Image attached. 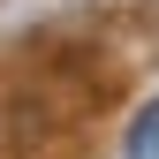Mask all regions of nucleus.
Listing matches in <instances>:
<instances>
[{
  "label": "nucleus",
  "mask_w": 159,
  "mask_h": 159,
  "mask_svg": "<svg viewBox=\"0 0 159 159\" xmlns=\"http://www.w3.org/2000/svg\"><path fill=\"white\" fill-rule=\"evenodd\" d=\"M136 152H159V114H144V121H136Z\"/></svg>",
  "instance_id": "nucleus-1"
}]
</instances>
